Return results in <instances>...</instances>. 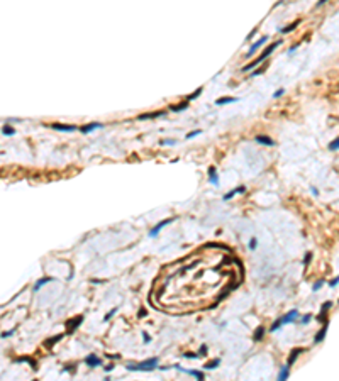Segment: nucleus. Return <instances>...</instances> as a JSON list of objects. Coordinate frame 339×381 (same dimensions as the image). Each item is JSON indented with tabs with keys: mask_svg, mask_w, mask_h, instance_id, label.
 Returning <instances> with one entry per match:
<instances>
[{
	"mask_svg": "<svg viewBox=\"0 0 339 381\" xmlns=\"http://www.w3.org/2000/svg\"><path fill=\"white\" fill-rule=\"evenodd\" d=\"M158 363H160L158 358H151L139 364H127V371H153L158 368Z\"/></svg>",
	"mask_w": 339,
	"mask_h": 381,
	"instance_id": "f257e3e1",
	"label": "nucleus"
},
{
	"mask_svg": "<svg viewBox=\"0 0 339 381\" xmlns=\"http://www.w3.org/2000/svg\"><path fill=\"white\" fill-rule=\"evenodd\" d=\"M82 322H83V315H78L77 319H70L68 322H66V327H68V334H73L75 330H77V329L82 325Z\"/></svg>",
	"mask_w": 339,
	"mask_h": 381,
	"instance_id": "f03ea898",
	"label": "nucleus"
},
{
	"mask_svg": "<svg viewBox=\"0 0 339 381\" xmlns=\"http://www.w3.org/2000/svg\"><path fill=\"white\" fill-rule=\"evenodd\" d=\"M266 41H268V36H261V37H259V39L256 41V43H254V44H253V46H251V48H249V51H248V54H246V58H251V56H253L254 53L258 51L259 48H261L263 44L266 43Z\"/></svg>",
	"mask_w": 339,
	"mask_h": 381,
	"instance_id": "7ed1b4c3",
	"label": "nucleus"
},
{
	"mask_svg": "<svg viewBox=\"0 0 339 381\" xmlns=\"http://www.w3.org/2000/svg\"><path fill=\"white\" fill-rule=\"evenodd\" d=\"M49 127L54 129V131H60V132H75V131H78L77 125H65V124H49Z\"/></svg>",
	"mask_w": 339,
	"mask_h": 381,
	"instance_id": "20e7f679",
	"label": "nucleus"
},
{
	"mask_svg": "<svg viewBox=\"0 0 339 381\" xmlns=\"http://www.w3.org/2000/svg\"><path fill=\"white\" fill-rule=\"evenodd\" d=\"M302 352H305L304 347H295V349H292L290 356H288V361H287V366H294V363L297 361V358H299Z\"/></svg>",
	"mask_w": 339,
	"mask_h": 381,
	"instance_id": "39448f33",
	"label": "nucleus"
},
{
	"mask_svg": "<svg viewBox=\"0 0 339 381\" xmlns=\"http://www.w3.org/2000/svg\"><path fill=\"white\" fill-rule=\"evenodd\" d=\"M85 364H87L88 368H98L100 364H102V359L97 358L95 354H88V356L85 358Z\"/></svg>",
	"mask_w": 339,
	"mask_h": 381,
	"instance_id": "423d86ee",
	"label": "nucleus"
},
{
	"mask_svg": "<svg viewBox=\"0 0 339 381\" xmlns=\"http://www.w3.org/2000/svg\"><path fill=\"white\" fill-rule=\"evenodd\" d=\"M173 220H175V219H166V220L160 222V224H158L156 227H153L151 231H149V237H154V236H158V234H160V231H161V229H163V227H166V225H168V224H171V222H173Z\"/></svg>",
	"mask_w": 339,
	"mask_h": 381,
	"instance_id": "0eeeda50",
	"label": "nucleus"
},
{
	"mask_svg": "<svg viewBox=\"0 0 339 381\" xmlns=\"http://www.w3.org/2000/svg\"><path fill=\"white\" fill-rule=\"evenodd\" d=\"M297 317H299V312L294 308V310H290L288 313H285V315H283L280 320H282V324H292V322L297 320Z\"/></svg>",
	"mask_w": 339,
	"mask_h": 381,
	"instance_id": "6e6552de",
	"label": "nucleus"
},
{
	"mask_svg": "<svg viewBox=\"0 0 339 381\" xmlns=\"http://www.w3.org/2000/svg\"><path fill=\"white\" fill-rule=\"evenodd\" d=\"M282 43H283V41H282V39H278V41H277V43H271V44H270V46H268V48L265 49V51H263L261 54H259V56H261V58H263V60H266V58H268V56H270V54H271V53H273V51H275V49H277V48H278V46H280V44H282Z\"/></svg>",
	"mask_w": 339,
	"mask_h": 381,
	"instance_id": "1a4fd4ad",
	"label": "nucleus"
},
{
	"mask_svg": "<svg viewBox=\"0 0 339 381\" xmlns=\"http://www.w3.org/2000/svg\"><path fill=\"white\" fill-rule=\"evenodd\" d=\"M244 191H246V186H244V185H241V186H237V188H234V190H231L229 193H225V195L222 196V200H231V198H234L236 195L244 193Z\"/></svg>",
	"mask_w": 339,
	"mask_h": 381,
	"instance_id": "9d476101",
	"label": "nucleus"
},
{
	"mask_svg": "<svg viewBox=\"0 0 339 381\" xmlns=\"http://www.w3.org/2000/svg\"><path fill=\"white\" fill-rule=\"evenodd\" d=\"M327 327H329V322H326V324H322L320 330H319V332L315 334V339H314V342H315V344H319V342H322V341H324L326 334H327Z\"/></svg>",
	"mask_w": 339,
	"mask_h": 381,
	"instance_id": "9b49d317",
	"label": "nucleus"
},
{
	"mask_svg": "<svg viewBox=\"0 0 339 381\" xmlns=\"http://www.w3.org/2000/svg\"><path fill=\"white\" fill-rule=\"evenodd\" d=\"M103 127V124H100V122H92V124H87V125H83V127H80V131L83 132V134H90V132H93L95 129H102Z\"/></svg>",
	"mask_w": 339,
	"mask_h": 381,
	"instance_id": "f8f14e48",
	"label": "nucleus"
},
{
	"mask_svg": "<svg viewBox=\"0 0 339 381\" xmlns=\"http://www.w3.org/2000/svg\"><path fill=\"white\" fill-rule=\"evenodd\" d=\"M209 181L214 186H219V175H217L215 166H210V168H209Z\"/></svg>",
	"mask_w": 339,
	"mask_h": 381,
	"instance_id": "ddd939ff",
	"label": "nucleus"
},
{
	"mask_svg": "<svg viewBox=\"0 0 339 381\" xmlns=\"http://www.w3.org/2000/svg\"><path fill=\"white\" fill-rule=\"evenodd\" d=\"M166 115V110H160V112H151V114H141L137 119L139 120H148V119H158V117Z\"/></svg>",
	"mask_w": 339,
	"mask_h": 381,
	"instance_id": "4468645a",
	"label": "nucleus"
},
{
	"mask_svg": "<svg viewBox=\"0 0 339 381\" xmlns=\"http://www.w3.org/2000/svg\"><path fill=\"white\" fill-rule=\"evenodd\" d=\"M51 281H54V278H51V276H44V278L37 279L36 284H34V291H39L44 284H48V283H51Z\"/></svg>",
	"mask_w": 339,
	"mask_h": 381,
	"instance_id": "2eb2a0df",
	"label": "nucleus"
},
{
	"mask_svg": "<svg viewBox=\"0 0 339 381\" xmlns=\"http://www.w3.org/2000/svg\"><path fill=\"white\" fill-rule=\"evenodd\" d=\"M254 139H256V142H259V144H263V146H270V148H271V146H275V141L270 139L268 136H263V134H261V136H256Z\"/></svg>",
	"mask_w": 339,
	"mask_h": 381,
	"instance_id": "dca6fc26",
	"label": "nucleus"
},
{
	"mask_svg": "<svg viewBox=\"0 0 339 381\" xmlns=\"http://www.w3.org/2000/svg\"><path fill=\"white\" fill-rule=\"evenodd\" d=\"M288 376H290V366H283L282 369H280V373H278V379L277 381H287L288 379Z\"/></svg>",
	"mask_w": 339,
	"mask_h": 381,
	"instance_id": "f3484780",
	"label": "nucleus"
},
{
	"mask_svg": "<svg viewBox=\"0 0 339 381\" xmlns=\"http://www.w3.org/2000/svg\"><path fill=\"white\" fill-rule=\"evenodd\" d=\"M265 332H266L265 327H263V325H259V327L254 330V334H253V341H254V342H259L263 337H265Z\"/></svg>",
	"mask_w": 339,
	"mask_h": 381,
	"instance_id": "a211bd4d",
	"label": "nucleus"
},
{
	"mask_svg": "<svg viewBox=\"0 0 339 381\" xmlns=\"http://www.w3.org/2000/svg\"><path fill=\"white\" fill-rule=\"evenodd\" d=\"M65 337V334H58V336H54V337H51V339H48V341L44 342V347H48V349H51V347L56 344L58 341H61V339Z\"/></svg>",
	"mask_w": 339,
	"mask_h": 381,
	"instance_id": "6ab92c4d",
	"label": "nucleus"
},
{
	"mask_svg": "<svg viewBox=\"0 0 339 381\" xmlns=\"http://www.w3.org/2000/svg\"><path fill=\"white\" fill-rule=\"evenodd\" d=\"M188 108V102L185 100V102L178 103V105H170V110L171 112H182V110H187Z\"/></svg>",
	"mask_w": 339,
	"mask_h": 381,
	"instance_id": "aec40b11",
	"label": "nucleus"
},
{
	"mask_svg": "<svg viewBox=\"0 0 339 381\" xmlns=\"http://www.w3.org/2000/svg\"><path fill=\"white\" fill-rule=\"evenodd\" d=\"M234 102H237L236 97H224V98H219L215 103L217 105H227V103H234Z\"/></svg>",
	"mask_w": 339,
	"mask_h": 381,
	"instance_id": "412c9836",
	"label": "nucleus"
},
{
	"mask_svg": "<svg viewBox=\"0 0 339 381\" xmlns=\"http://www.w3.org/2000/svg\"><path fill=\"white\" fill-rule=\"evenodd\" d=\"M299 24H300V20H295L294 24H288V26H285L283 29H280V32H282V34H288V32H292L297 26H299Z\"/></svg>",
	"mask_w": 339,
	"mask_h": 381,
	"instance_id": "4be33fe9",
	"label": "nucleus"
},
{
	"mask_svg": "<svg viewBox=\"0 0 339 381\" xmlns=\"http://www.w3.org/2000/svg\"><path fill=\"white\" fill-rule=\"evenodd\" d=\"M219 364H220V359H219V358H215V359H212V361H209L205 366H204V369H215Z\"/></svg>",
	"mask_w": 339,
	"mask_h": 381,
	"instance_id": "5701e85b",
	"label": "nucleus"
},
{
	"mask_svg": "<svg viewBox=\"0 0 339 381\" xmlns=\"http://www.w3.org/2000/svg\"><path fill=\"white\" fill-rule=\"evenodd\" d=\"M15 129L12 127V125H3L2 127V134H5V136H15Z\"/></svg>",
	"mask_w": 339,
	"mask_h": 381,
	"instance_id": "b1692460",
	"label": "nucleus"
},
{
	"mask_svg": "<svg viewBox=\"0 0 339 381\" xmlns=\"http://www.w3.org/2000/svg\"><path fill=\"white\" fill-rule=\"evenodd\" d=\"M14 361H15V363H29V364L32 366V369H36V361H32L31 358H15Z\"/></svg>",
	"mask_w": 339,
	"mask_h": 381,
	"instance_id": "393cba45",
	"label": "nucleus"
},
{
	"mask_svg": "<svg viewBox=\"0 0 339 381\" xmlns=\"http://www.w3.org/2000/svg\"><path fill=\"white\" fill-rule=\"evenodd\" d=\"M337 148H339V139L336 137V139H332L329 142V151H337Z\"/></svg>",
	"mask_w": 339,
	"mask_h": 381,
	"instance_id": "a878e982",
	"label": "nucleus"
},
{
	"mask_svg": "<svg viewBox=\"0 0 339 381\" xmlns=\"http://www.w3.org/2000/svg\"><path fill=\"white\" fill-rule=\"evenodd\" d=\"M200 93H202V88H197V90L193 91V93H190V95L187 97V102H190V100H195V98L199 97Z\"/></svg>",
	"mask_w": 339,
	"mask_h": 381,
	"instance_id": "bb28decb",
	"label": "nucleus"
},
{
	"mask_svg": "<svg viewBox=\"0 0 339 381\" xmlns=\"http://www.w3.org/2000/svg\"><path fill=\"white\" fill-rule=\"evenodd\" d=\"M326 313H327V310H320V313L317 315V320L322 322V324H326V322H327V315H326Z\"/></svg>",
	"mask_w": 339,
	"mask_h": 381,
	"instance_id": "cd10ccee",
	"label": "nucleus"
},
{
	"mask_svg": "<svg viewBox=\"0 0 339 381\" xmlns=\"http://www.w3.org/2000/svg\"><path fill=\"white\" fill-rule=\"evenodd\" d=\"M282 325H283V324H282V320L278 319V320H275V322H273V325L270 327V330H271V332H275V330H278L280 327H282Z\"/></svg>",
	"mask_w": 339,
	"mask_h": 381,
	"instance_id": "c85d7f7f",
	"label": "nucleus"
},
{
	"mask_svg": "<svg viewBox=\"0 0 339 381\" xmlns=\"http://www.w3.org/2000/svg\"><path fill=\"white\" fill-rule=\"evenodd\" d=\"M200 134H202V131H200V129H195V131H192V132L187 134V139H193L195 136H200Z\"/></svg>",
	"mask_w": 339,
	"mask_h": 381,
	"instance_id": "c756f323",
	"label": "nucleus"
},
{
	"mask_svg": "<svg viewBox=\"0 0 339 381\" xmlns=\"http://www.w3.org/2000/svg\"><path fill=\"white\" fill-rule=\"evenodd\" d=\"M115 313H117V308H112V310H110V312H109L107 315H105V319H103V320H105V322H107V320H110L112 317L115 315Z\"/></svg>",
	"mask_w": 339,
	"mask_h": 381,
	"instance_id": "7c9ffc66",
	"label": "nucleus"
},
{
	"mask_svg": "<svg viewBox=\"0 0 339 381\" xmlns=\"http://www.w3.org/2000/svg\"><path fill=\"white\" fill-rule=\"evenodd\" d=\"M256 244H258L256 237H251V241H249V249H251V251H254V249H256Z\"/></svg>",
	"mask_w": 339,
	"mask_h": 381,
	"instance_id": "2f4dec72",
	"label": "nucleus"
},
{
	"mask_svg": "<svg viewBox=\"0 0 339 381\" xmlns=\"http://www.w3.org/2000/svg\"><path fill=\"white\" fill-rule=\"evenodd\" d=\"M161 144L163 146H175L177 144V141L175 139H165V141H161Z\"/></svg>",
	"mask_w": 339,
	"mask_h": 381,
	"instance_id": "473e14b6",
	"label": "nucleus"
},
{
	"mask_svg": "<svg viewBox=\"0 0 339 381\" xmlns=\"http://www.w3.org/2000/svg\"><path fill=\"white\" fill-rule=\"evenodd\" d=\"M310 319H312V315H310V313H305V315L302 317V319H300V322H302V324H309V322H310Z\"/></svg>",
	"mask_w": 339,
	"mask_h": 381,
	"instance_id": "72a5a7b5",
	"label": "nucleus"
},
{
	"mask_svg": "<svg viewBox=\"0 0 339 381\" xmlns=\"http://www.w3.org/2000/svg\"><path fill=\"white\" fill-rule=\"evenodd\" d=\"M15 332V329H12V330H5V332H2V334H0V337H2V339H5V337H10L12 336V334H14Z\"/></svg>",
	"mask_w": 339,
	"mask_h": 381,
	"instance_id": "f704fd0d",
	"label": "nucleus"
},
{
	"mask_svg": "<svg viewBox=\"0 0 339 381\" xmlns=\"http://www.w3.org/2000/svg\"><path fill=\"white\" fill-rule=\"evenodd\" d=\"M310 259H312V253H307L305 254V258H304V266H307L309 263H310Z\"/></svg>",
	"mask_w": 339,
	"mask_h": 381,
	"instance_id": "c9c22d12",
	"label": "nucleus"
},
{
	"mask_svg": "<svg viewBox=\"0 0 339 381\" xmlns=\"http://www.w3.org/2000/svg\"><path fill=\"white\" fill-rule=\"evenodd\" d=\"M322 284H324V281H322V279H319V281H315V283H314L312 290H314V291H317V290H319V288L322 286Z\"/></svg>",
	"mask_w": 339,
	"mask_h": 381,
	"instance_id": "e433bc0d",
	"label": "nucleus"
},
{
	"mask_svg": "<svg viewBox=\"0 0 339 381\" xmlns=\"http://www.w3.org/2000/svg\"><path fill=\"white\" fill-rule=\"evenodd\" d=\"M337 283H339V278L336 276V278H332V279L329 281V286H331V288H336V286H337Z\"/></svg>",
	"mask_w": 339,
	"mask_h": 381,
	"instance_id": "4c0bfd02",
	"label": "nucleus"
},
{
	"mask_svg": "<svg viewBox=\"0 0 339 381\" xmlns=\"http://www.w3.org/2000/svg\"><path fill=\"white\" fill-rule=\"evenodd\" d=\"M205 354H207V346L202 344L200 346V351H199V356H205Z\"/></svg>",
	"mask_w": 339,
	"mask_h": 381,
	"instance_id": "58836bf2",
	"label": "nucleus"
},
{
	"mask_svg": "<svg viewBox=\"0 0 339 381\" xmlns=\"http://www.w3.org/2000/svg\"><path fill=\"white\" fill-rule=\"evenodd\" d=\"M146 315H148V310H146V308H141L139 313H137V317H139V319H144Z\"/></svg>",
	"mask_w": 339,
	"mask_h": 381,
	"instance_id": "ea45409f",
	"label": "nucleus"
},
{
	"mask_svg": "<svg viewBox=\"0 0 339 381\" xmlns=\"http://www.w3.org/2000/svg\"><path fill=\"white\" fill-rule=\"evenodd\" d=\"M283 93H285V90H283V88H280V90H277V91H275V93H273V98H278V97H282Z\"/></svg>",
	"mask_w": 339,
	"mask_h": 381,
	"instance_id": "a19ab883",
	"label": "nucleus"
},
{
	"mask_svg": "<svg viewBox=\"0 0 339 381\" xmlns=\"http://www.w3.org/2000/svg\"><path fill=\"white\" fill-rule=\"evenodd\" d=\"M183 356H185V358H188V359H197V358H199V354H193V352H185Z\"/></svg>",
	"mask_w": 339,
	"mask_h": 381,
	"instance_id": "79ce46f5",
	"label": "nucleus"
},
{
	"mask_svg": "<svg viewBox=\"0 0 339 381\" xmlns=\"http://www.w3.org/2000/svg\"><path fill=\"white\" fill-rule=\"evenodd\" d=\"M329 308H332V301H326V303L322 305V310H329Z\"/></svg>",
	"mask_w": 339,
	"mask_h": 381,
	"instance_id": "37998d69",
	"label": "nucleus"
},
{
	"mask_svg": "<svg viewBox=\"0 0 339 381\" xmlns=\"http://www.w3.org/2000/svg\"><path fill=\"white\" fill-rule=\"evenodd\" d=\"M143 337H144V342H151V336L148 332H143Z\"/></svg>",
	"mask_w": 339,
	"mask_h": 381,
	"instance_id": "c03bdc74",
	"label": "nucleus"
},
{
	"mask_svg": "<svg viewBox=\"0 0 339 381\" xmlns=\"http://www.w3.org/2000/svg\"><path fill=\"white\" fill-rule=\"evenodd\" d=\"M109 359H120V354H107Z\"/></svg>",
	"mask_w": 339,
	"mask_h": 381,
	"instance_id": "a18cd8bd",
	"label": "nucleus"
},
{
	"mask_svg": "<svg viewBox=\"0 0 339 381\" xmlns=\"http://www.w3.org/2000/svg\"><path fill=\"white\" fill-rule=\"evenodd\" d=\"M261 73H265V70H256V71H253V73H251V76H258V75H261Z\"/></svg>",
	"mask_w": 339,
	"mask_h": 381,
	"instance_id": "49530a36",
	"label": "nucleus"
},
{
	"mask_svg": "<svg viewBox=\"0 0 339 381\" xmlns=\"http://www.w3.org/2000/svg\"><path fill=\"white\" fill-rule=\"evenodd\" d=\"M254 34H256V29H254V31H251V32H249V34H248V37H246V41H249V39H251V37H253Z\"/></svg>",
	"mask_w": 339,
	"mask_h": 381,
	"instance_id": "de8ad7c7",
	"label": "nucleus"
},
{
	"mask_svg": "<svg viewBox=\"0 0 339 381\" xmlns=\"http://www.w3.org/2000/svg\"><path fill=\"white\" fill-rule=\"evenodd\" d=\"M299 46H300V44H294V46H292V48H290V49H288V53H294V51H295V49H297V48H299Z\"/></svg>",
	"mask_w": 339,
	"mask_h": 381,
	"instance_id": "09e8293b",
	"label": "nucleus"
},
{
	"mask_svg": "<svg viewBox=\"0 0 339 381\" xmlns=\"http://www.w3.org/2000/svg\"><path fill=\"white\" fill-rule=\"evenodd\" d=\"M103 369H105L107 373H110L112 369H114V366H112V364H109V366H105V368H103Z\"/></svg>",
	"mask_w": 339,
	"mask_h": 381,
	"instance_id": "8fccbe9b",
	"label": "nucleus"
},
{
	"mask_svg": "<svg viewBox=\"0 0 339 381\" xmlns=\"http://www.w3.org/2000/svg\"><path fill=\"white\" fill-rule=\"evenodd\" d=\"M310 190H312V193H314V195H317V193H319V191H317V188H315V186H312Z\"/></svg>",
	"mask_w": 339,
	"mask_h": 381,
	"instance_id": "3c124183",
	"label": "nucleus"
},
{
	"mask_svg": "<svg viewBox=\"0 0 339 381\" xmlns=\"http://www.w3.org/2000/svg\"><path fill=\"white\" fill-rule=\"evenodd\" d=\"M34 381H36V379H34Z\"/></svg>",
	"mask_w": 339,
	"mask_h": 381,
	"instance_id": "603ef678",
	"label": "nucleus"
}]
</instances>
